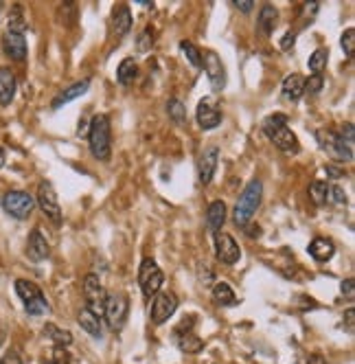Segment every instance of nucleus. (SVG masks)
Here are the masks:
<instances>
[{
  "label": "nucleus",
  "mask_w": 355,
  "mask_h": 364,
  "mask_svg": "<svg viewBox=\"0 0 355 364\" xmlns=\"http://www.w3.org/2000/svg\"><path fill=\"white\" fill-rule=\"evenodd\" d=\"M322 88H324V75H310V80H305L307 95H318Z\"/></svg>",
  "instance_id": "58836bf2"
},
{
  "label": "nucleus",
  "mask_w": 355,
  "mask_h": 364,
  "mask_svg": "<svg viewBox=\"0 0 355 364\" xmlns=\"http://www.w3.org/2000/svg\"><path fill=\"white\" fill-rule=\"evenodd\" d=\"M167 114H169V119H171L175 125H185V123H187V108H185L182 99L171 97V99L167 101Z\"/></svg>",
  "instance_id": "c85d7f7f"
},
{
  "label": "nucleus",
  "mask_w": 355,
  "mask_h": 364,
  "mask_svg": "<svg viewBox=\"0 0 355 364\" xmlns=\"http://www.w3.org/2000/svg\"><path fill=\"white\" fill-rule=\"evenodd\" d=\"M213 301L222 307H231V305H237V296L233 292V288L228 285L226 281H217L215 288H213Z\"/></svg>",
  "instance_id": "cd10ccee"
},
{
  "label": "nucleus",
  "mask_w": 355,
  "mask_h": 364,
  "mask_svg": "<svg viewBox=\"0 0 355 364\" xmlns=\"http://www.w3.org/2000/svg\"><path fill=\"white\" fill-rule=\"evenodd\" d=\"M88 147L97 161L108 163L112 156V127L108 114H94L88 125Z\"/></svg>",
  "instance_id": "f03ea898"
},
{
  "label": "nucleus",
  "mask_w": 355,
  "mask_h": 364,
  "mask_svg": "<svg viewBox=\"0 0 355 364\" xmlns=\"http://www.w3.org/2000/svg\"><path fill=\"white\" fill-rule=\"evenodd\" d=\"M163 283H165V272L154 259L145 257L141 266H138V285L147 299H154L158 292H163Z\"/></svg>",
  "instance_id": "20e7f679"
},
{
  "label": "nucleus",
  "mask_w": 355,
  "mask_h": 364,
  "mask_svg": "<svg viewBox=\"0 0 355 364\" xmlns=\"http://www.w3.org/2000/svg\"><path fill=\"white\" fill-rule=\"evenodd\" d=\"M48 255H50V246L46 237L42 235L40 228H33L27 240V257L31 262H44V259H48Z\"/></svg>",
  "instance_id": "f3484780"
},
{
  "label": "nucleus",
  "mask_w": 355,
  "mask_h": 364,
  "mask_svg": "<svg viewBox=\"0 0 355 364\" xmlns=\"http://www.w3.org/2000/svg\"><path fill=\"white\" fill-rule=\"evenodd\" d=\"M193 325H195V316H185V321L173 329V343L182 353L189 355H195L204 349V343L193 333Z\"/></svg>",
  "instance_id": "0eeeda50"
},
{
  "label": "nucleus",
  "mask_w": 355,
  "mask_h": 364,
  "mask_svg": "<svg viewBox=\"0 0 355 364\" xmlns=\"http://www.w3.org/2000/svg\"><path fill=\"white\" fill-rule=\"evenodd\" d=\"M276 24H278V9L274 5H263L259 11V18H257V29L263 36H272Z\"/></svg>",
  "instance_id": "5701e85b"
},
{
  "label": "nucleus",
  "mask_w": 355,
  "mask_h": 364,
  "mask_svg": "<svg viewBox=\"0 0 355 364\" xmlns=\"http://www.w3.org/2000/svg\"><path fill=\"white\" fill-rule=\"evenodd\" d=\"M48 309H50V307H48V301H46V296H44V294H42V296H38V299H33L31 303L24 305V311H27L29 316H44Z\"/></svg>",
  "instance_id": "72a5a7b5"
},
{
  "label": "nucleus",
  "mask_w": 355,
  "mask_h": 364,
  "mask_svg": "<svg viewBox=\"0 0 355 364\" xmlns=\"http://www.w3.org/2000/svg\"><path fill=\"white\" fill-rule=\"evenodd\" d=\"M235 7H237L241 14H250L252 7H255V3H252V0H235Z\"/></svg>",
  "instance_id": "c03bdc74"
},
{
  "label": "nucleus",
  "mask_w": 355,
  "mask_h": 364,
  "mask_svg": "<svg viewBox=\"0 0 355 364\" xmlns=\"http://www.w3.org/2000/svg\"><path fill=\"white\" fill-rule=\"evenodd\" d=\"M226 218H228V209H226V204L222 200H215V202L209 204V209H207V226H209V230H213V235L222 230V226L226 224Z\"/></svg>",
  "instance_id": "412c9836"
},
{
  "label": "nucleus",
  "mask_w": 355,
  "mask_h": 364,
  "mask_svg": "<svg viewBox=\"0 0 355 364\" xmlns=\"http://www.w3.org/2000/svg\"><path fill=\"white\" fill-rule=\"evenodd\" d=\"M130 314V299L125 294H108L104 305V318L112 331H121Z\"/></svg>",
  "instance_id": "423d86ee"
},
{
  "label": "nucleus",
  "mask_w": 355,
  "mask_h": 364,
  "mask_svg": "<svg viewBox=\"0 0 355 364\" xmlns=\"http://www.w3.org/2000/svg\"><path fill=\"white\" fill-rule=\"evenodd\" d=\"M90 84H92V80H90V77H86V80H82V82H77V84H72V86L64 88L53 101H50V108H53V110H60L62 106H66V103H70V101H75V99L84 97V95L90 90Z\"/></svg>",
  "instance_id": "dca6fc26"
},
{
  "label": "nucleus",
  "mask_w": 355,
  "mask_h": 364,
  "mask_svg": "<svg viewBox=\"0 0 355 364\" xmlns=\"http://www.w3.org/2000/svg\"><path fill=\"white\" fill-rule=\"evenodd\" d=\"M283 97L288 101H298L302 95H305V77H300V75H288L285 80H283Z\"/></svg>",
  "instance_id": "393cba45"
},
{
  "label": "nucleus",
  "mask_w": 355,
  "mask_h": 364,
  "mask_svg": "<svg viewBox=\"0 0 355 364\" xmlns=\"http://www.w3.org/2000/svg\"><path fill=\"white\" fill-rule=\"evenodd\" d=\"M40 211L53 222V224H62V206H60V198L50 185L48 180H42L38 185V198H36Z\"/></svg>",
  "instance_id": "6e6552de"
},
{
  "label": "nucleus",
  "mask_w": 355,
  "mask_h": 364,
  "mask_svg": "<svg viewBox=\"0 0 355 364\" xmlns=\"http://www.w3.org/2000/svg\"><path fill=\"white\" fill-rule=\"evenodd\" d=\"M0 9H3V3H0Z\"/></svg>",
  "instance_id": "5fc2aeb1"
},
{
  "label": "nucleus",
  "mask_w": 355,
  "mask_h": 364,
  "mask_svg": "<svg viewBox=\"0 0 355 364\" xmlns=\"http://www.w3.org/2000/svg\"><path fill=\"white\" fill-rule=\"evenodd\" d=\"M327 62H329V48L320 46V48H316L314 53L310 55L307 66H310L312 75H322V70L327 68Z\"/></svg>",
  "instance_id": "7c9ffc66"
},
{
  "label": "nucleus",
  "mask_w": 355,
  "mask_h": 364,
  "mask_svg": "<svg viewBox=\"0 0 355 364\" xmlns=\"http://www.w3.org/2000/svg\"><path fill=\"white\" fill-rule=\"evenodd\" d=\"M340 44H342L344 55H346V58H353V53H355V29H353V27H349V29L342 33Z\"/></svg>",
  "instance_id": "e433bc0d"
},
{
  "label": "nucleus",
  "mask_w": 355,
  "mask_h": 364,
  "mask_svg": "<svg viewBox=\"0 0 355 364\" xmlns=\"http://www.w3.org/2000/svg\"><path fill=\"white\" fill-rule=\"evenodd\" d=\"M202 68H204L207 77H209V84L215 92H222L226 88L228 82V75H226V66L222 64L219 55L215 50H207L202 53Z\"/></svg>",
  "instance_id": "9d476101"
},
{
  "label": "nucleus",
  "mask_w": 355,
  "mask_h": 364,
  "mask_svg": "<svg viewBox=\"0 0 355 364\" xmlns=\"http://www.w3.org/2000/svg\"><path fill=\"white\" fill-rule=\"evenodd\" d=\"M82 290H84V299L88 301V309H92L94 314H104V305H106V288L104 283H101L99 274L90 272L84 277V283H82Z\"/></svg>",
  "instance_id": "1a4fd4ad"
},
{
  "label": "nucleus",
  "mask_w": 355,
  "mask_h": 364,
  "mask_svg": "<svg viewBox=\"0 0 355 364\" xmlns=\"http://www.w3.org/2000/svg\"><path fill=\"white\" fill-rule=\"evenodd\" d=\"M77 134H88V123L86 121H80V127H77Z\"/></svg>",
  "instance_id": "8fccbe9b"
},
{
  "label": "nucleus",
  "mask_w": 355,
  "mask_h": 364,
  "mask_svg": "<svg viewBox=\"0 0 355 364\" xmlns=\"http://www.w3.org/2000/svg\"><path fill=\"white\" fill-rule=\"evenodd\" d=\"M294 42H296V31L290 29V31L283 36V40H281V48H283V50H290V48L294 46Z\"/></svg>",
  "instance_id": "37998d69"
},
{
  "label": "nucleus",
  "mask_w": 355,
  "mask_h": 364,
  "mask_svg": "<svg viewBox=\"0 0 355 364\" xmlns=\"http://www.w3.org/2000/svg\"><path fill=\"white\" fill-rule=\"evenodd\" d=\"M215 257H217V262H222L224 266H235L239 259H241V250L237 246V242L228 235V232L219 230L215 232Z\"/></svg>",
  "instance_id": "f8f14e48"
},
{
  "label": "nucleus",
  "mask_w": 355,
  "mask_h": 364,
  "mask_svg": "<svg viewBox=\"0 0 355 364\" xmlns=\"http://www.w3.org/2000/svg\"><path fill=\"white\" fill-rule=\"evenodd\" d=\"M112 29L116 33V38L128 36L132 29V11L128 5H116L112 9Z\"/></svg>",
  "instance_id": "aec40b11"
},
{
  "label": "nucleus",
  "mask_w": 355,
  "mask_h": 364,
  "mask_svg": "<svg viewBox=\"0 0 355 364\" xmlns=\"http://www.w3.org/2000/svg\"><path fill=\"white\" fill-rule=\"evenodd\" d=\"M316 14H318V3H302V7H300V11H298V20H300V27L298 29H302V27H307V24H312L314 22V18H316Z\"/></svg>",
  "instance_id": "473e14b6"
},
{
  "label": "nucleus",
  "mask_w": 355,
  "mask_h": 364,
  "mask_svg": "<svg viewBox=\"0 0 355 364\" xmlns=\"http://www.w3.org/2000/svg\"><path fill=\"white\" fill-rule=\"evenodd\" d=\"M261 200H263V182L259 178H252L248 185L244 187L239 200H237V206L233 211V220L239 228H244L246 224L252 222L255 213L259 211L261 206Z\"/></svg>",
  "instance_id": "7ed1b4c3"
},
{
  "label": "nucleus",
  "mask_w": 355,
  "mask_h": 364,
  "mask_svg": "<svg viewBox=\"0 0 355 364\" xmlns=\"http://www.w3.org/2000/svg\"><path fill=\"white\" fill-rule=\"evenodd\" d=\"M44 364H53V362H50V360H48V362H44Z\"/></svg>",
  "instance_id": "864d4df0"
},
{
  "label": "nucleus",
  "mask_w": 355,
  "mask_h": 364,
  "mask_svg": "<svg viewBox=\"0 0 355 364\" xmlns=\"http://www.w3.org/2000/svg\"><path fill=\"white\" fill-rule=\"evenodd\" d=\"M307 364H327V360H324V358H322L320 353H314V355H310Z\"/></svg>",
  "instance_id": "de8ad7c7"
},
{
  "label": "nucleus",
  "mask_w": 355,
  "mask_h": 364,
  "mask_svg": "<svg viewBox=\"0 0 355 364\" xmlns=\"http://www.w3.org/2000/svg\"><path fill=\"white\" fill-rule=\"evenodd\" d=\"M53 364H82L77 355H72L68 349H62V347H55V353H53Z\"/></svg>",
  "instance_id": "4c0bfd02"
},
{
  "label": "nucleus",
  "mask_w": 355,
  "mask_h": 364,
  "mask_svg": "<svg viewBox=\"0 0 355 364\" xmlns=\"http://www.w3.org/2000/svg\"><path fill=\"white\" fill-rule=\"evenodd\" d=\"M307 252L316 259V262H329L334 255H336V246H334V242L332 240H327V237H314L312 242H310V248H307Z\"/></svg>",
  "instance_id": "4be33fe9"
},
{
  "label": "nucleus",
  "mask_w": 355,
  "mask_h": 364,
  "mask_svg": "<svg viewBox=\"0 0 355 364\" xmlns=\"http://www.w3.org/2000/svg\"><path fill=\"white\" fill-rule=\"evenodd\" d=\"M217 163H219V149L217 147H207L202 151L200 161H197V178H200V185H211V180L215 176V169H217Z\"/></svg>",
  "instance_id": "4468645a"
},
{
  "label": "nucleus",
  "mask_w": 355,
  "mask_h": 364,
  "mask_svg": "<svg viewBox=\"0 0 355 364\" xmlns=\"http://www.w3.org/2000/svg\"><path fill=\"white\" fill-rule=\"evenodd\" d=\"M16 90H18V80L13 70L7 66H0V106L7 108L16 97Z\"/></svg>",
  "instance_id": "a211bd4d"
},
{
  "label": "nucleus",
  "mask_w": 355,
  "mask_h": 364,
  "mask_svg": "<svg viewBox=\"0 0 355 364\" xmlns=\"http://www.w3.org/2000/svg\"><path fill=\"white\" fill-rule=\"evenodd\" d=\"M42 333H44V336L48 338V341L55 345V347L68 349V347L72 345V333H70L68 329H62V327L53 325V323H46V325H44V329H42Z\"/></svg>",
  "instance_id": "b1692460"
},
{
  "label": "nucleus",
  "mask_w": 355,
  "mask_h": 364,
  "mask_svg": "<svg viewBox=\"0 0 355 364\" xmlns=\"http://www.w3.org/2000/svg\"><path fill=\"white\" fill-rule=\"evenodd\" d=\"M244 228H246V232H248V235H250V237H255V235H259V230H261V228H259V224H257V226H255V224H252V226H250V224H246Z\"/></svg>",
  "instance_id": "49530a36"
},
{
  "label": "nucleus",
  "mask_w": 355,
  "mask_h": 364,
  "mask_svg": "<svg viewBox=\"0 0 355 364\" xmlns=\"http://www.w3.org/2000/svg\"><path fill=\"white\" fill-rule=\"evenodd\" d=\"M3 50H5V55L11 58L13 62H24V60H27V55H29L27 38L20 36V33L5 31V36H3Z\"/></svg>",
  "instance_id": "2eb2a0df"
},
{
  "label": "nucleus",
  "mask_w": 355,
  "mask_h": 364,
  "mask_svg": "<svg viewBox=\"0 0 355 364\" xmlns=\"http://www.w3.org/2000/svg\"><path fill=\"white\" fill-rule=\"evenodd\" d=\"M263 134L274 143L276 149H281L283 154H298L300 151V143L298 136L290 129V119L288 114H270L263 123H261Z\"/></svg>",
  "instance_id": "f257e3e1"
},
{
  "label": "nucleus",
  "mask_w": 355,
  "mask_h": 364,
  "mask_svg": "<svg viewBox=\"0 0 355 364\" xmlns=\"http://www.w3.org/2000/svg\"><path fill=\"white\" fill-rule=\"evenodd\" d=\"M3 341H5V329L0 327V345H3Z\"/></svg>",
  "instance_id": "603ef678"
},
{
  "label": "nucleus",
  "mask_w": 355,
  "mask_h": 364,
  "mask_svg": "<svg viewBox=\"0 0 355 364\" xmlns=\"http://www.w3.org/2000/svg\"><path fill=\"white\" fill-rule=\"evenodd\" d=\"M324 171H327L329 178H344V169H340V167H336V165H327Z\"/></svg>",
  "instance_id": "a18cd8bd"
},
{
  "label": "nucleus",
  "mask_w": 355,
  "mask_h": 364,
  "mask_svg": "<svg viewBox=\"0 0 355 364\" xmlns=\"http://www.w3.org/2000/svg\"><path fill=\"white\" fill-rule=\"evenodd\" d=\"M0 364H22V358H20L18 349H7L5 355L0 358Z\"/></svg>",
  "instance_id": "a19ab883"
},
{
  "label": "nucleus",
  "mask_w": 355,
  "mask_h": 364,
  "mask_svg": "<svg viewBox=\"0 0 355 364\" xmlns=\"http://www.w3.org/2000/svg\"><path fill=\"white\" fill-rule=\"evenodd\" d=\"M3 209L13 220H27L36 209V198L27 191L11 189L3 196Z\"/></svg>",
  "instance_id": "39448f33"
},
{
  "label": "nucleus",
  "mask_w": 355,
  "mask_h": 364,
  "mask_svg": "<svg viewBox=\"0 0 355 364\" xmlns=\"http://www.w3.org/2000/svg\"><path fill=\"white\" fill-rule=\"evenodd\" d=\"M5 161H7V154H5V149H3V147H0V169L5 167Z\"/></svg>",
  "instance_id": "3c124183"
},
{
  "label": "nucleus",
  "mask_w": 355,
  "mask_h": 364,
  "mask_svg": "<svg viewBox=\"0 0 355 364\" xmlns=\"http://www.w3.org/2000/svg\"><path fill=\"white\" fill-rule=\"evenodd\" d=\"M224 114L219 103L213 97H204L197 103V110H195V121L202 129H215L222 123Z\"/></svg>",
  "instance_id": "ddd939ff"
},
{
  "label": "nucleus",
  "mask_w": 355,
  "mask_h": 364,
  "mask_svg": "<svg viewBox=\"0 0 355 364\" xmlns=\"http://www.w3.org/2000/svg\"><path fill=\"white\" fill-rule=\"evenodd\" d=\"M346 325H349V333H353V307H349L346 309Z\"/></svg>",
  "instance_id": "09e8293b"
},
{
  "label": "nucleus",
  "mask_w": 355,
  "mask_h": 364,
  "mask_svg": "<svg viewBox=\"0 0 355 364\" xmlns=\"http://www.w3.org/2000/svg\"><path fill=\"white\" fill-rule=\"evenodd\" d=\"M327 202H332V204H338V206L346 204V193H344V189H342V187H338V185H329Z\"/></svg>",
  "instance_id": "ea45409f"
},
{
  "label": "nucleus",
  "mask_w": 355,
  "mask_h": 364,
  "mask_svg": "<svg viewBox=\"0 0 355 364\" xmlns=\"http://www.w3.org/2000/svg\"><path fill=\"white\" fill-rule=\"evenodd\" d=\"M310 200L316 204V206H324L327 204V193H329V185L324 180H314L310 185Z\"/></svg>",
  "instance_id": "2f4dec72"
},
{
  "label": "nucleus",
  "mask_w": 355,
  "mask_h": 364,
  "mask_svg": "<svg viewBox=\"0 0 355 364\" xmlns=\"http://www.w3.org/2000/svg\"><path fill=\"white\" fill-rule=\"evenodd\" d=\"M180 50H182L185 58H187L195 68H202V53H200V48H197L195 44L182 40V42H180Z\"/></svg>",
  "instance_id": "f704fd0d"
},
{
  "label": "nucleus",
  "mask_w": 355,
  "mask_h": 364,
  "mask_svg": "<svg viewBox=\"0 0 355 364\" xmlns=\"http://www.w3.org/2000/svg\"><path fill=\"white\" fill-rule=\"evenodd\" d=\"M178 309V296L173 292H158L151 301V311L149 318L154 325H165Z\"/></svg>",
  "instance_id": "9b49d317"
},
{
  "label": "nucleus",
  "mask_w": 355,
  "mask_h": 364,
  "mask_svg": "<svg viewBox=\"0 0 355 364\" xmlns=\"http://www.w3.org/2000/svg\"><path fill=\"white\" fill-rule=\"evenodd\" d=\"M136 75H138V64L134 58H125L119 68H116V82L121 86H130L134 80H136Z\"/></svg>",
  "instance_id": "a878e982"
},
{
  "label": "nucleus",
  "mask_w": 355,
  "mask_h": 364,
  "mask_svg": "<svg viewBox=\"0 0 355 364\" xmlns=\"http://www.w3.org/2000/svg\"><path fill=\"white\" fill-rule=\"evenodd\" d=\"M156 31L151 29V27H147L138 38H136V50L138 53H147V50H151V46H154V42H156Z\"/></svg>",
  "instance_id": "c9c22d12"
},
{
  "label": "nucleus",
  "mask_w": 355,
  "mask_h": 364,
  "mask_svg": "<svg viewBox=\"0 0 355 364\" xmlns=\"http://www.w3.org/2000/svg\"><path fill=\"white\" fill-rule=\"evenodd\" d=\"M7 31L11 33H20L24 36V31H27V20H24V11L20 5H13L11 11H9V22H7Z\"/></svg>",
  "instance_id": "c756f323"
},
{
  "label": "nucleus",
  "mask_w": 355,
  "mask_h": 364,
  "mask_svg": "<svg viewBox=\"0 0 355 364\" xmlns=\"http://www.w3.org/2000/svg\"><path fill=\"white\" fill-rule=\"evenodd\" d=\"M13 288H16V294L20 296L22 305H27V303H31L33 299H38V296L44 294L33 281H27V279H18Z\"/></svg>",
  "instance_id": "bb28decb"
},
{
  "label": "nucleus",
  "mask_w": 355,
  "mask_h": 364,
  "mask_svg": "<svg viewBox=\"0 0 355 364\" xmlns=\"http://www.w3.org/2000/svg\"><path fill=\"white\" fill-rule=\"evenodd\" d=\"M340 292H342L346 299H351V301H353V296H355V283H353V279H346V281H342V285H340Z\"/></svg>",
  "instance_id": "79ce46f5"
},
{
  "label": "nucleus",
  "mask_w": 355,
  "mask_h": 364,
  "mask_svg": "<svg viewBox=\"0 0 355 364\" xmlns=\"http://www.w3.org/2000/svg\"><path fill=\"white\" fill-rule=\"evenodd\" d=\"M77 323H80V327H82L88 336L94 338V341H101V338H104V325H101L99 314H94L92 309L82 307V309H80V314H77Z\"/></svg>",
  "instance_id": "6ab92c4d"
}]
</instances>
